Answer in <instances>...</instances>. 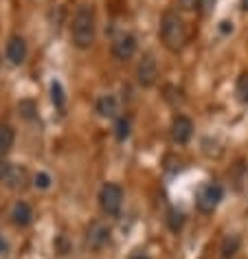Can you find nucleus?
Returning a JSON list of instances; mask_svg holds the SVG:
<instances>
[{
	"label": "nucleus",
	"mask_w": 248,
	"mask_h": 259,
	"mask_svg": "<svg viewBox=\"0 0 248 259\" xmlns=\"http://www.w3.org/2000/svg\"><path fill=\"white\" fill-rule=\"evenodd\" d=\"M198 5H200V0H178V7L182 11H193V9H198Z\"/></svg>",
	"instance_id": "obj_21"
},
{
	"label": "nucleus",
	"mask_w": 248,
	"mask_h": 259,
	"mask_svg": "<svg viewBox=\"0 0 248 259\" xmlns=\"http://www.w3.org/2000/svg\"><path fill=\"white\" fill-rule=\"evenodd\" d=\"M237 250H239V237L237 235H226L224 242H222V246H220L222 259H233Z\"/></svg>",
	"instance_id": "obj_13"
},
{
	"label": "nucleus",
	"mask_w": 248,
	"mask_h": 259,
	"mask_svg": "<svg viewBox=\"0 0 248 259\" xmlns=\"http://www.w3.org/2000/svg\"><path fill=\"white\" fill-rule=\"evenodd\" d=\"M136 77H139V83L141 86H154L156 83V77H158V64H156L154 55L152 53H145L139 62V68H136Z\"/></svg>",
	"instance_id": "obj_5"
},
{
	"label": "nucleus",
	"mask_w": 248,
	"mask_h": 259,
	"mask_svg": "<svg viewBox=\"0 0 248 259\" xmlns=\"http://www.w3.org/2000/svg\"><path fill=\"white\" fill-rule=\"evenodd\" d=\"M136 53V37L134 35H130V33H126V35H119L114 40V44H112V55L116 57V60H121V62H126V60H130Z\"/></svg>",
	"instance_id": "obj_7"
},
{
	"label": "nucleus",
	"mask_w": 248,
	"mask_h": 259,
	"mask_svg": "<svg viewBox=\"0 0 248 259\" xmlns=\"http://www.w3.org/2000/svg\"><path fill=\"white\" fill-rule=\"evenodd\" d=\"M99 204H101V209H103L106 215H110V218L119 215L121 204H123V191H121V187L119 185H112V183L103 185L101 191H99Z\"/></svg>",
	"instance_id": "obj_3"
},
{
	"label": "nucleus",
	"mask_w": 248,
	"mask_h": 259,
	"mask_svg": "<svg viewBox=\"0 0 248 259\" xmlns=\"http://www.w3.org/2000/svg\"><path fill=\"white\" fill-rule=\"evenodd\" d=\"M114 132H116V139H119V141H126V139L130 137V119H126V116H121V119L116 121Z\"/></svg>",
	"instance_id": "obj_17"
},
{
	"label": "nucleus",
	"mask_w": 248,
	"mask_h": 259,
	"mask_svg": "<svg viewBox=\"0 0 248 259\" xmlns=\"http://www.w3.org/2000/svg\"><path fill=\"white\" fill-rule=\"evenodd\" d=\"M5 252H7V244H5L3 239H0V255H5Z\"/></svg>",
	"instance_id": "obj_26"
},
{
	"label": "nucleus",
	"mask_w": 248,
	"mask_h": 259,
	"mask_svg": "<svg viewBox=\"0 0 248 259\" xmlns=\"http://www.w3.org/2000/svg\"><path fill=\"white\" fill-rule=\"evenodd\" d=\"M241 7H244V9L248 11V0H241Z\"/></svg>",
	"instance_id": "obj_27"
},
{
	"label": "nucleus",
	"mask_w": 248,
	"mask_h": 259,
	"mask_svg": "<svg viewBox=\"0 0 248 259\" xmlns=\"http://www.w3.org/2000/svg\"><path fill=\"white\" fill-rule=\"evenodd\" d=\"M130 259H152V257L145 255V252H134V255H130Z\"/></svg>",
	"instance_id": "obj_25"
},
{
	"label": "nucleus",
	"mask_w": 248,
	"mask_h": 259,
	"mask_svg": "<svg viewBox=\"0 0 248 259\" xmlns=\"http://www.w3.org/2000/svg\"><path fill=\"white\" fill-rule=\"evenodd\" d=\"M213 5H215V0H200L198 11L202 16H206V14H211V11H213Z\"/></svg>",
	"instance_id": "obj_22"
},
{
	"label": "nucleus",
	"mask_w": 248,
	"mask_h": 259,
	"mask_svg": "<svg viewBox=\"0 0 248 259\" xmlns=\"http://www.w3.org/2000/svg\"><path fill=\"white\" fill-rule=\"evenodd\" d=\"M222 200V187L218 183H209L198 191V198H195V204L202 213H213L218 209Z\"/></svg>",
	"instance_id": "obj_4"
},
{
	"label": "nucleus",
	"mask_w": 248,
	"mask_h": 259,
	"mask_svg": "<svg viewBox=\"0 0 248 259\" xmlns=\"http://www.w3.org/2000/svg\"><path fill=\"white\" fill-rule=\"evenodd\" d=\"M95 29H97V20H95V9L90 5H81L75 11L73 18V44L77 49H90L95 44Z\"/></svg>",
	"instance_id": "obj_1"
},
{
	"label": "nucleus",
	"mask_w": 248,
	"mask_h": 259,
	"mask_svg": "<svg viewBox=\"0 0 248 259\" xmlns=\"http://www.w3.org/2000/svg\"><path fill=\"white\" fill-rule=\"evenodd\" d=\"M51 99H53V103H55L57 108L64 106V90H62V83L60 81L51 83Z\"/></svg>",
	"instance_id": "obj_18"
},
{
	"label": "nucleus",
	"mask_w": 248,
	"mask_h": 259,
	"mask_svg": "<svg viewBox=\"0 0 248 259\" xmlns=\"http://www.w3.org/2000/svg\"><path fill=\"white\" fill-rule=\"evenodd\" d=\"M9 163H5V160L3 158H0V183H3V180H5V176H7V171H9Z\"/></svg>",
	"instance_id": "obj_23"
},
{
	"label": "nucleus",
	"mask_w": 248,
	"mask_h": 259,
	"mask_svg": "<svg viewBox=\"0 0 248 259\" xmlns=\"http://www.w3.org/2000/svg\"><path fill=\"white\" fill-rule=\"evenodd\" d=\"M7 60L11 64H22L27 60V42H24V37L20 35H11L9 42H7Z\"/></svg>",
	"instance_id": "obj_8"
},
{
	"label": "nucleus",
	"mask_w": 248,
	"mask_h": 259,
	"mask_svg": "<svg viewBox=\"0 0 248 259\" xmlns=\"http://www.w3.org/2000/svg\"><path fill=\"white\" fill-rule=\"evenodd\" d=\"M237 97L241 103H248V73H241L237 79Z\"/></svg>",
	"instance_id": "obj_16"
},
{
	"label": "nucleus",
	"mask_w": 248,
	"mask_h": 259,
	"mask_svg": "<svg viewBox=\"0 0 248 259\" xmlns=\"http://www.w3.org/2000/svg\"><path fill=\"white\" fill-rule=\"evenodd\" d=\"M31 218H33L31 206L27 202H16L14 211H11V222H14L16 226H27L31 222Z\"/></svg>",
	"instance_id": "obj_12"
},
{
	"label": "nucleus",
	"mask_w": 248,
	"mask_h": 259,
	"mask_svg": "<svg viewBox=\"0 0 248 259\" xmlns=\"http://www.w3.org/2000/svg\"><path fill=\"white\" fill-rule=\"evenodd\" d=\"M222 31H224V33H226V31H233V22H228V20H224V22H222V27H220Z\"/></svg>",
	"instance_id": "obj_24"
},
{
	"label": "nucleus",
	"mask_w": 248,
	"mask_h": 259,
	"mask_svg": "<svg viewBox=\"0 0 248 259\" xmlns=\"http://www.w3.org/2000/svg\"><path fill=\"white\" fill-rule=\"evenodd\" d=\"M3 183L7 185L9 189H24V187H27V183H29V174H27V169H24V167L11 165Z\"/></svg>",
	"instance_id": "obj_9"
},
{
	"label": "nucleus",
	"mask_w": 248,
	"mask_h": 259,
	"mask_svg": "<svg viewBox=\"0 0 248 259\" xmlns=\"http://www.w3.org/2000/svg\"><path fill=\"white\" fill-rule=\"evenodd\" d=\"M14 130L9 125H0V154H7L11 150V145H14Z\"/></svg>",
	"instance_id": "obj_14"
},
{
	"label": "nucleus",
	"mask_w": 248,
	"mask_h": 259,
	"mask_svg": "<svg viewBox=\"0 0 248 259\" xmlns=\"http://www.w3.org/2000/svg\"><path fill=\"white\" fill-rule=\"evenodd\" d=\"M97 112L101 116H106V119H114V116H119V112H121V103L114 95H103L101 99L97 101Z\"/></svg>",
	"instance_id": "obj_10"
},
{
	"label": "nucleus",
	"mask_w": 248,
	"mask_h": 259,
	"mask_svg": "<svg viewBox=\"0 0 248 259\" xmlns=\"http://www.w3.org/2000/svg\"><path fill=\"white\" fill-rule=\"evenodd\" d=\"M35 187H40V189H49V187H51V176H49V174H37V176H35Z\"/></svg>",
	"instance_id": "obj_20"
},
{
	"label": "nucleus",
	"mask_w": 248,
	"mask_h": 259,
	"mask_svg": "<svg viewBox=\"0 0 248 259\" xmlns=\"http://www.w3.org/2000/svg\"><path fill=\"white\" fill-rule=\"evenodd\" d=\"M160 40H162V44H165V49L172 51V53L182 51V47H185V42H187V27H185V22H182V18L178 14L167 11V14L162 16Z\"/></svg>",
	"instance_id": "obj_2"
},
{
	"label": "nucleus",
	"mask_w": 248,
	"mask_h": 259,
	"mask_svg": "<svg viewBox=\"0 0 248 259\" xmlns=\"http://www.w3.org/2000/svg\"><path fill=\"white\" fill-rule=\"evenodd\" d=\"M18 112H20V116L22 119H33L35 116V103L33 101H29V99H24V101H20L18 103Z\"/></svg>",
	"instance_id": "obj_15"
},
{
	"label": "nucleus",
	"mask_w": 248,
	"mask_h": 259,
	"mask_svg": "<svg viewBox=\"0 0 248 259\" xmlns=\"http://www.w3.org/2000/svg\"><path fill=\"white\" fill-rule=\"evenodd\" d=\"M108 239H110V229L106 224L95 222L88 229V244L93 246V248H101V246H106Z\"/></svg>",
	"instance_id": "obj_11"
},
{
	"label": "nucleus",
	"mask_w": 248,
	"mask_h": 259,
	"mask_svg": "<svg viewBox=\"0 0 248 259\" xmlns=\"http://www.w3.org/2000/svg\"><path fill=\"white\" fill-rule=\"evenodd\" d=\"M182 222H185V220H182L180 211H172V213H169V229H172V231H178L182 226Z\"/></svg>",
	"instance_id": "obj_19"
},
{
	"label": "nucleus",
	"mask_w": 248,
	"mask_h": 259,
	"mask_svg": "<svg viewBox=\"0 0 248 259\" xmlns=\"http://www.w3.org/2000/svg\"><path fill=\"white\" fill-rule=\"evenodd\" d=\"M191 134H193V123H191V119L185 116V114H178L174 119V123H172V139L178 145H185L187 141L191 139Z\"/></svg>",
	"instance_id": "obj_6"
}]
</instances>
